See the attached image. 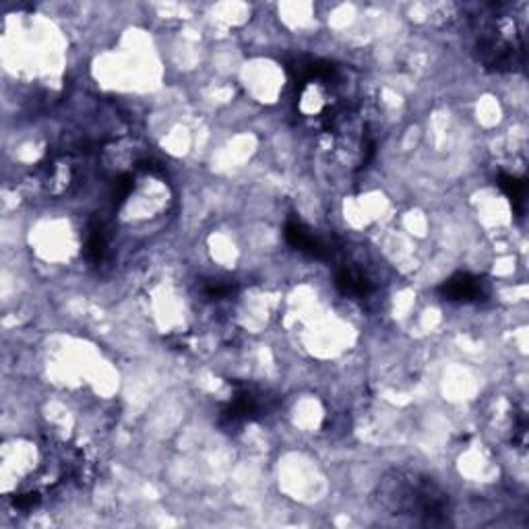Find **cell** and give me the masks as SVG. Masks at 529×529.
I'll use <instances>...</instances> for the list:
<instances>
[{
  "instance_id": "cell-7",
  "label": "cell",
  "mask_w": 529,
  "mask_h": 529,
  "mask_svg": "<svg viewBox=\"0 0 529 529\" xmlns=\"http://www.w3.org/2000/svg\"><path fill=\"white\" fill-rule=\"evenodd\" d=\"M110 228L104 217H98L87 226V236H85V259L91 265H102L110 257Z\"/></svg>"
},
{
  "instance_id": "cell-3",
  "label": "cell",
  "mask_w": 529,
  "mask_h": 529,
  "mask_svg": "<svg viewBox=\"0 0 529 529\" xmlns=\"http://www.w3.org/2000/svg\"><path fill=\"white\" fill-rule=\"evenodd\" d=\"M269 410V397L265 391L253 387V385H234L232 397L222 408L220 424L226 430L242 428L246 422H253L265 416Z\"/></svg>"
},
{
  "instance_id": "cell-9",
  "label": "cell",
  "mask_w": 529,
  "mask_h": 529,
  "mask_svg": "<svg viewBox=\"0 0 529 529\" xmlns=\"http://www.w3.org/2000/svg\"><path fill=\"white\" fill-rule=\"evenodd\" d=\"M203 296L211 302H222V300L232 296V286L226 282H217V279H213V282H207L203 286Z\"/></svg>"
},
{
  "instance_id": "cell-8",
  "label": "cell",
  "mask_w": 529,
  "mask_h": 529,
  "mask_svg": "<svg viewBox=\"0 0 529 529\" xmlns=\"http://www.w3.org/2000/svg\"><path fill=\"white\" fill-rule=\"evenodd\" d=\"M496 184H499V189L507 195V199L511 201V205L517 209L519 215H523L525 211V203H527V186L521 178L513 176V174H499L496 178Z\"/></svg>"
},
{
  "instance_id": "cell-5",
  "label": "cell",
  "mask_w": 529,
  "mask_h": 529,
  "mask_svg": "<svg viewBox=\"0 0 529 529\" xmlns=\"http://www.w3.org/2000/svg\"><path fill=\"white\" fill-rule=\"evenodd\" d=\"M439 294L449 302L474 304L490 296V286L484 277L474 273H455L441 284Z\"/></svg>"
},
{
  "instance_id": "cell-1",
  "label": "cell",
  "mask_w": 529,
  "mask_h": 529,
  "mask_svg": "<svg viewBox=\"0 0 529 529\" xmlns=\"http://www.w3.org/2000/svg\"><path fill=\"white\" fill-rule=\"evenodd\" d=\"M372 501L381 513L422 527H445L451 523L453 507L447 490L416 470L387 472L379 480Z\"/></svg>"
},
{
  "instance_id": "cell-4",
  "label": "cell",
  "mask_w": 529,
  "mask_h": 529,
  "mask_svg": "<svg viewBox=\"0 0 529 529\" xmlns=\"http://www.w3.org/2000/svg\"><path fill=\"white\" fill-rule=\"evenodd\" d=\"M284 234H286V240L294 248V251L306 255V257H313L319 261H331V259H337V255H339V248L333 242H329L327 238H323L317 232L310 230L304 222L296 220V217L288 220Z\"/></svg>"
},
{
  "instance_id": "cell-2",
  "label": "cell",
  "mask_w": 529,
  "mask_h": 529,
  "mask_svg": "<svg viewBox=\"0 0 529 529\" xmlns=\"http://www.w3.org/2000/svg\"><path fill=\"white\" fill-rule=\"evenodd\" d=\"M476 54L494 73H513L525 65V40L507 5H488L472 17Z\"/></svg>"
},
{
  "instance_id": "cell-6",
  "label": "cell",
  "mask_w": 529,
  "mask_h": 529,
  "mask_svg": "<svg viewBox=\"0 0 529 529\" xmlns=\"http://www.w3.org/2000/svg\"><path fill=\"white\" fill-rule=\"evenodd\" d=\"M335 286L339 288L341 294H346L350 298H368L375 292V284H372L370 275L356 263L341 261L335 269Z\"/></svg>"
}]
</instances>
